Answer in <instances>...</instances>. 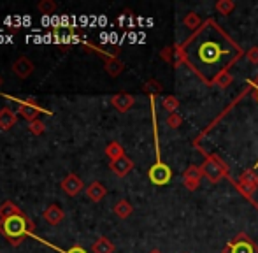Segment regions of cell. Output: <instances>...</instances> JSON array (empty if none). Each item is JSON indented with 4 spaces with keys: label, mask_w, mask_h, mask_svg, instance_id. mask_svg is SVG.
I'll list each match as a JSON object with an SVG mask.
<instances>
[{
    "label": "cell",
    "mask_w": 258,
    "mask_h": 253,
    "mask_svg": "<svg viewBox=\"0 0 258 253\" xmlns=\"http://www.w3.org/2000/svg\"><path fill=\"white\" fill-rule=\"evenodd\" d=\"M227 51H221L220 44L214 41H202L195 49V58H197L199 65H207V67H216L221 62V56Z\"/></svg>",
    "instance_id": "cell-1"
},
{
    "label": "cell",
    "mask_w": 258,
    "mask_h": 253,
    "mask_svg": "<svg viewBox=\"0 0 258 253\" xmlns=\"http://www.w3.org/2000/svg\"><path fill=\"white\" fill-rule=\"evenodd\" d=\"M0 232L9 239H21L28 234V218L23 215H14L11 218L0 220Z\"/></svg>",
    "instance_id": "cell-2"
},
{
    "label": "cell",
    "mask_w": 258,
    "mask_h": 253,
    "mask_svg": "<svg viewBox=\"0 0 258 253\" xmlns=\"http://www.w3.org/2000/svg\"><path fill=\"white\" fill-rule=\"evenodd\" d=\"M172 178V172H170V167L162 162H156L153 167L150 169V179L155 183V185H167Z\"/></svg>",
    "instance_id": "cell-3"
},
{
    "label": "cell",
    "mask_w": 258,
    "mask_h": 253,
    "mask_svg": "<svg viewBox=\"0 0 258 253\" xmlns=\"http://www.w3.org/2000/svg\"><path fill=\"white\" fill-rule=\"evenodd\" d=\"M34 69L35 67H34V64H32V60H28L27 56H20V58L13 64L14 74H16L18 78H21V79L28 78V76L34 72Z\"/></svg>",
    "instance_id": "cell-4"
},
{
    "label": "cell",
    "mask_w": 258,
    "mask_h": 253,
    "mask_svg": "<svg viewBox=\"0 0 258 253\" xmlns=\"http://www.w3.org/2000/svg\"><path fill=\"white\" fill-rule=\"evenodd\" d=\"M61 190L67 195H78L83 190V181L76 174H69L67 178L61 181Z\"/></svg>",
    "instance_id": "cell-5"
},
{
    "label": "cell",
    "mask_w": 258,
    "mask_h": 253,
    "mask_svg": "<svg viewBox=\"0 0 258 253\" xmlns=\"http://www.w3.org/2000/svg\"><path fill=\"white\" fill-rule=\"evenodd\" d=\"M20 113L25 120L34 121V120H39V113H41V109H39L37 104H35L34 100H27V102L20 104Z\"/></svg>",
    "instance_id": "cell-6"
},
{
    "label": "cell",
    "mask_w": 258,
    "mask_h": 253,
    "mask_svg": "<svg viewBox=\"0 0 258 253\" xmlns=\"http://www.w3.org/2000/svg\"><path fill=\"white\" fill-rule=\"evenodd\" d=\"M44 220L49 225H58V223L63 220V211H61L60 206H56V204L48 206L44 211Z\"/></svg>",
    "instance_id": "cell-7"
},
{
    "label": "cell",
    "mask_w": 258,
    "mask_h": 253,
    "mask_svg": "<svg viewBox=\"0 0 258 253\" xmlns=\"http://www.w3.org/2000/svg\"><path fill=\"white\" fill-rule=\"evenodd\" d=\"M18 116L11 107H2L0 109V129L2 130H9L11 126H14Z\"/></svg>",
    "instance_id": "cell-8"
},
{
    "label": "cell",
    "mask_w": 258,
    "mask_h": 253,
    "mask_svg": "<svg viewBox=\"0 0 258 253\" xmlns=\"http://www.w3.org/2000/svg\"><path fill=\"white\" fill-rule=\"evenodd\" d=\"M111 169L114 171V174L125 176V174H128V172L132 171V160H128V158L123 155V157H119L118 160L111 162Z\"/></svg>",
    "instance_id": "cell-9"
},
{
    "label": "cell",
    "mask_w": 258,
    "mask_h": 253,
    "mask_svg": "<svg viewBox=\"0 0 258 253\" xmlns=\"http://www.w3.org/2000/svg\"><path fill=\"white\" fill-rule=\"evenodd\" d=\"M86 195H88L90 201L99 202L105 197V186L100 181H93L92 185L86 188Z\"/></svg>",
    "instance_id": "cell-10"
},
{
    "label": "cell",
    "mask_w": 258,
    "mask_h": 253,
    "mask_svg": "<svg viewBox=\"0 0 258 253\" xmlns=\"http://www.w3.org/2000/svg\"><path fill=\"white\" fill-rule=\"evenodd\" d=\"M132 104H134V97L126 95V93H118V95L112 97V106H114L118 111H121V113H125L126 109H130Z\"/></svg>",
    "instance_id": "cell-11"
},
{
    "label": "cell",
    "mask_w": 258,
    "mask_h": 253,
    "mask_svg": "<svg viewBox=\"0 0 258 253\" xmlns=\"http://www.w3.org/2000/svg\"><path fill=\"white\" fill-rule=\"evenodd\" d=\"M14 215H21L20 208H18L14 202L11 201H6L0 204V220H6V218H11Z\"/></svg>",
    "instance_id": "cell-12"
},
{
    "label": "cell",
    "mask_w": 258,
    "mask_h": 253,
    "mask_svg": "<svg viewBox=\"0 0 258 253\" xmlns=\"http://www.w3.org/2000/svg\"><path fill=\"white\" fill-rule=\"evenodd\" d=\"M93 253H112L114 251V244L107 239V237H99L92 246Z\"/></svg>",
    "instance_id": "cell-13"
},
{
    "label": "cell",
    "mask_w": 258,
    "mask_h": 253,
    "mask_svg": "<svg viewBox=\"0 0 258 253\" xmlns=\"http://www.w3.org/2000/svg\"><path fill=\"white\" fill-rule=\"evenodd\" d=\"M37 9L42 16H53L54 11H56V4L53 0H42V2L37 4Z\"/></svg>",
    "instance_id": "cell-14"
},
{
    "label": "cell",
    "mask_w": 258,
    "mask_h": 253,
    "mask_svg": "<svg viewBox=\"0 0 258 253\" xmlns=\"http://www.w3.org/2000/svg\"><path fill=\"white\" fill-rule=\"evenodd\" d=\"M105 153H107V157L111 158L112 162L118 160L119 157H123V155H125V153H123V148L119 146L118 143H111V144H109V146L105 148Z\"/></svg>",
    "instance_id": "cell-15"
},
{
    "label": "cell",
    "mask_w": 258,
    "mask_h": 253,
    "mask_svg": "<svg viewBox=\"0 0 258 253\" xmlns=\"http://www.w3.org/2000/svg\"><path fill=\"white\" fill-rule=\"evenodd\" d=\"M114 213L119 218H126V216H130V213H132V206L126 201H119L118 204L114 206Z\"/></svg>",
    "instance_id": "cell-16"
},
{
    "label": "cell",
    "mask_w": 258,
    "mask_h": 253,
    "mask_svg": "<svg viewBox=\"0 0 258 253\" xmlns=\"http://www.w3.org/2000/svg\"><path fill=\"white\" fill-rule=\"evenodd\" d=\"M232 253H255V250L248 241H241V243L232 244Z\"/></svg>",
    "instance_id": "cell-17"
},
{
    "label": "cell",
    "mask_w": 258,
    "mask_h": 253,
    "mask_svg": "<svg viewBox=\"0 0 258 253\" xmlns=\"http://www.w3.org/2000/svg\"><path fill=\"white\" fill-rule=\"evenodd\" d=\"M44 129H46V125H44V121H41V120H34V121H30V125H28V130H30L34 136L42 134L44 132Z\"/></svg>",
    "instance_id": "cell-18"
},
{
    "label": "cell",
    "mask_w": 258,
    "mask_h": 253,
    "mask_svg": "<svg viewBox=\"0 0 258 253\" xmlns=\"http://www.w3.org/2000/svg\"><path fill=\"white\" fill-rule=\"evenodd\" d=\"M121 69H123V65L118 62V60H109L107 62V72L111 76H118L119 72H121Z\"/></svg>",
    "instance_id": "cell-19"
},
{
    "label": "cell",
    "mask_w": 258,
    "mask_h": 253,
    "mask_svg": "<svg viewBox=\"0 0 258 253\" xmlns=\"http://www.w3.org/2000/svg\"><path fill=\"white\" fill-rule=\"evenodd\" d=\"M67 253H86V250H85V248H81V246H72Z\"/></svg>",
    "instance_id": "cell-20"
},
{
    "label": "cell",
    "mask_w": 258,
    "mask_h": 253,
    "mask_svg": "<svg viewBox=\"0 0 258 253\" xmlns=\"http://www.w3.org/2000/svg\"><path fill=\"white\" fill-rule=\"evenodd\" d=\"M34 232V222L32 220H28V234Z\"/></svg>",
    "instance_id": "cell-21"
},
{
    "label": "cell",
    "mask_w": 258,
    "mask_h": 253,
    "mask_svg": "<svg viewBox=\"0 0 258 253\" xmlns=\"http://www.w3.org/2000/svg\"><path fill=\"white\" fill-rule=\"evenodd\" d=\"M151 253H160V251H151Z\"/></svg>",
    "instance_id": "cell-22"
},
{
    "label": "cell",
    "mask_w": 258,
    "mask_h": 253,
    "mask_svg": "<svg viewBox=\"0 0 258 253\" xmlns=\"http://www.w3.org/2000/svg\"><path fill=\"white\" fill-rule=\"evenodd\" d=\"M256 99H258V93H256Z\"/></svg>",
    "instance_id": "cell-23"
}]
</instances>
